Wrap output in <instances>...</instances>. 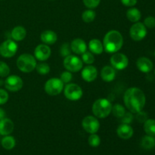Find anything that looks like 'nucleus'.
<instances>
[{"mask_svg":"<svg viewBox=\"0 0 155 155\" xmlns=\"http://www.w3.org/2000/svg\"><path fill=\"white\" fill-rule=\"evenodd\" d=\"M36 70L38 74L41 75H46L50 72V67L48 64L39 63L36 64Z\"/></svg>","mask_w":155,"mask_h":155,"instance_id":"obj_31","label":"nucleus"},{"mask_svg":"<svg viewBox=\"0 0 155 155\" xmlns=\"http://www.w3.org/2000/svg\"><path fill=\"white\" fill-rule=\"evenodd\" d=\"M144 25L146 28L153 29L155 27V18L153 16H148L144 20Z\"/></svg>","mask_w":155,"mask_h":155,"instance_id":"obj_34","label":"nucleus"},{"mask_svg":"<svg viewBox=\"0 0 155 155\" xmlns=\"http://www.w3.org/2000/svg\"><path fill=\"white\" fill-rule=\"evenodd\" d=\"M125 107L120 104H116L112 106L111 113L113 114L114 116L117 118H121L126 113Z\"/></svg>","mask_w":155,"mask_h":155,"instance_id":"obj_28","label":"nucleus"},{"mask_svg":"<svg viewBox=\"0 0 155 155\" xmlns=\"http://www.w3.org/2000/svg\"><path fill=\"white\" fill-rule=\"evenodd\" d=\"M141 146L146 150H151L155 147V139L154 136L146 135L141 140Z\"/></svg>","mask_w":155,"mask_h":155,"instance_id":"obj_24","label":"nucleus"},{"mask_svg":"<svg viewBox=\"0 0 155 155\" xmlns=\"http://www.w3.org/2000/svg\"><path fill=\"white\" fill-rule=\"evenodd\" d=\"M133 133H134L133 129L130 124H122L117 129V136L120 139H124V140H127V139H130V138L133 137Z\"/></svg>","mask_w":155,"mask_h":155,"instance_id":"obj_16","label":"nucleus"},{"mask_svg":"<svg viewBox=\"0 0 155 155\" xmlns=\"http://www.w3.org/2000/svg\"><path fill=\"white\" fill-rule=\"evenodd\" d=\"M136 119L137 120L138 122L139 123H145L148 118V114L146 112L143 111V110H141V111L138 112V113L136 114Z\"/></svg>","mask_w":155,"mask_h":155,"instance_id":"obj_38","label":"nucleus"},{"mask_svg":"<svg viewBox=\"0 0 155 155\" xmlns=\"http://www.w3.org/2000/svg\"><path fill=\"white\" fill-rule=\"evenodd\" d=\"M147 28L143 23L142 22H136L132 25L130 30V35L132 39L136 42H139L144 39L146 36Z\"/></svg>","mask_w":155,"mask_h":155,"instance_id":"obj_8","label":"nucleus"},{"mask_svg":"<svg viewBox=\"0 0 155 155\" xmlns=\"http://www.w3.org/2000/svg\"><path fill=\"white\" fill-rule=\"evenodd\" d=\"M83 4L89 9H94L99 5L101 0H83Z\"/></svg>","mask_w":155,"mask_h":155,"instance_id":"obj_33","label":"nucleus"},{"mask_svg":"<svg viewBox=\"0 0 155 155\" xmlns=\"http://www.w3.org/2000/svg\"><path fill=\"white\" fill-rule=\"evenodd\" d=\"M154 139H155V138H154Z\"/></svg>","mask_w":155,"mask_h":155,"instance_id":"obj_45","label":"nucleus"},{"mask_svg":"<svg viewBox=\"0 0 155 155\" xmlns=\"http://www.w3.org/2000/svg\"><path fill=\"white\" fill-rule=\"evenodd\" d=\"M88 143L92 148H97L101 144V139L96 133H93L89 136L88 139Z\"/></svg>","mask_w":155,"mask_h":155,"instance_id":"obj_29","label":"nucleus"},{"mask_svg":"<svg viewBox=\"0 0 155 155\" xmlns=\"http://www.w3.org/2000/svg\"><path fill=\"white\" fill-rule=\"evenodd\" d=\"M97 76H98L97 68L92 65H87L82 69L81 77L86 82L88 83L93 82L97 78Z\"/></svg>","mask_w":155,"mask_h":155,"instance_id":"obj_14","label":"nucleus"},{"mask_svg":"<svg viewBox=\"0 0 155 155\" xmlns=\"http://www.w3.org/2000/svg\"><path fill=\"white\" fill-rule=\"evenodd\" d=\"M27 36V31L26 29L22 26H17L12 29L11 32V36L14 41L20 42L22 41Z\"/></svg>","mask_w":155,"mask_h":155,"instance_id":"obj_22","label":"nucleus"},{"mask_svg":"<svg viewBox=\"0 0 155 155\" xmlns=\"http://www.w3.org/2000/svg\"><path fill=\"white\" fill-rule=\"evenodd\" d=\"M71 51L77 54H82L86 51L87 49V45L83 39L77 38L74 39L71 43Z\"/></svg>","mask_w":155,"mask_h":155,"instance_id":"obj_18","label":"nucleus"},{"mask_svg":"<svg viewBox=\"0 0 155 155\" xmlns=\"http://www.w3.org/2000/svg\"><path fill=\"white\" fill-rule=\"evenodd\" d=\"M10 74V68L8 65L4 61H0V77H6Z\"/></svg>","mask_w":155,"mask_h":155,"instance_id":"obj_32","label":"nucleus"},{"mask_svg":"<svg viewBox=\"0 0 155 155\" xmlns=\"http://www.w3.org/2000/svg\"><path fill=\"white\" fill-rule=\"evenodd\" d=\"M122 4L127 7H133L136 5L138 0H120Z\"/></svg>","mask_w":155,"mask_h":155,"instance_id":"obj_40","label":"nucleus"},{"mask_svg":"<svg viewBox=\"0 0 155 155\" xmlns=\"http://www.w3.org/2000/svg\"><path fill=\"white\" fill-rule=\"evenodd\" d=\"M136 67L139 71L144 74H148L153 70V62L147 57H141L136 61Z\"/></svg>","mask_w":155,"mask_h":155,"instance_id":"obj_15","label":"nucleus"},{"mask_svg":"<svg viewBox=\"0 0 155 155\" xmlns=\"http://www.w3.org/2000/svg\"><path fill=\"white\" fill-rule=\"evenodd\" d=\"M8 100V94L5 89H0V105L5 104Z\"/></svg>","mask_w":155,"mask_h":155,"instance_id":"obj_39","label":"nucleus"},{"mask_svg":"<svg viewBox=\"0 0 155 155\" xmlns=\"http://www.w3.org/2000/svg\"><path fill=\"white\" fill-rule=\"evenodd\" d=\"M60 52H61V54L64 58L67 57V56L70 55V54H71V45H70L68 43H64L63 45H61V47Z\"/></svg>","mask_w":155,"mask_h":155,"instance_id":"obj_35","label":"nucleus"},{"mask_svg":"<svg viewBox=\"0 0 155 155\" xmlns=\"http://www.w3.org/2000/svg\"><path fill=\"white\" fill-rule=\"evenodd\" d=\"M51 48L45 44H39L34 50V57L37 60L45 61L51 56Z\"/></svg>","mask_w":155,"mask_h":155,"instance_id":"obj_13","label":"nucleus"},{"mask_svg":"<svg viewBox=\"0 0 155 155\" xmlns=\"http://www.w3.org/2000/svg\"><path fill=\"white\" fill-rule=\"evenodd\" d=\"M96 13L93 9H87L82 14V19L85 23H91L95 19Z\"/></svg>","mask_w":155,"mask_h":155,"instance_id":"obj_27","label":"nucleus"},{"mask_svg":"<svg viewBox=\"0 0 155 155\" xmlns=\"http://www.w3.org/2000/svg\"><path fill=\"white\" fill-rule=\"evenodd\" d=\"M154 75H155V70H154Z\"/></svg>","mask_w":155,"mask_h":155,"instance_id":"obj_43","label":"nucleus"},{"mask_svg":"<svg viewBox=\"0 0 155 155\" xmlns=\"http://www.w3.org/2000/svg\"><path fill=\"white\" fill-rule=\"evenodd\" d=\"M81 60L86 64H92L95 62V57H94V54L91 51H86L83 54H82Z\"/></svg>","mask_w":155,"mask_h":155,"instance_id":"obj_30","label":"nucleus"},{"mask_svg":"<svg viewBox=\"0 0 155 155\" xmlns=\"http://www.w3.org/2000/svg\"><path fill=\"white\" fill-rule=\"evenodd\" d=\"M116 77V70L112 66H104L101 71V77L104 81L111 82Z\"/></svg>","mask_w":155,"mask_h":155,"instance_id":"obj_20","label":"nucleus"},{"mask_svg":"<svg viewBox=\"0 0 155 155\" xmlns=\"http://www.w3.org/2000/svg\"><path fill=\"white\" fill-rule=\"evenodd\" d=\"M133 113L132 112H126L125 114L120 118L121 119V122L122 124H130L133 120Z\"/></svg>","mask_w":155,"mask_h":155,"instance_id":"obj_36","label":"nucleus"},{"mask_svg":"<svg viewBox=\"0 0 155 155\" xmlns=\"http://www.w3.org/2000/svg\"><path fill=\"white\" fill-rule=\"evenodd\" d=\"M64 83L59 78H51L47 80L44 86L45 92L51 96L59 95L64 90Z\"/></svg>","mask_w":155,"mask_h":155,"instance_id":"obj_5","label":"nucleus"},{"mask_svg":"<svg viewBox=\"0 0 155 155\" xmlns=\"http://www.w3.org/2000/svg\"><path fill=\"white\" fill-rule=\"evenodd\" d=\"M82 127L86 133L89 134L96 133L99 130L100 123L97 117L94 116H87L83 118Z\"/></svg>","mask_w":155,"mask_h":155,"instance_id":"obj_11","label":"nucleus"},{"mask_svg":"<svg viewBox=\"0 0 155 155\" xmlns=\"http://www.w3.org/2000/svg\"><path fill=\"white\" fill-rule=\"evenodd\" d=\"M112 106L111 103L106 98H99L92 104V113L97 118H106L111 114Z\"/></svg>","mask_w":155,"mask_h":155,"instance_id":"obj_3","label":"nucleus"},{"mask_svg":"<svg viewBox=\"0 0 155 155\" xmlns=\"http://www.w3.org/2000/svg\"><path fill=\"white\" fill-rule=\"evenodd\" d=\"M89 51L95 54H101L104 51V46L101 40L98 39H92L89 42Z\"/></svg>","mask_w":155,"mask_h":155,"instance_id":"obj_21","label":"nucleus"},{"mask_svg":"<svg viewBox=\"0 0 155 155\" xmlns=\"http://www.w3.org/2000/svg\"><path fill=\"white\" fill-rule=\"evenodd\" d=\"M15 125L12 120L9 118H3L0 120V135L1 136H8L13 132Z\"/></svg>","mask_w":155,"mask_h":155,"instance_id":"obj_17","label":"nucleus"},{"mask_svg":"<svg viewBox=\"0 0 155 155\" xmlns=\"http://www.w3.org/2000/svg\"><path fill=\"white\" fill-rule=\"evenodd\" d=\"M102 43L106 52L114 54L117 52L122 48L124 45V38L122 34L117 30H110L104 36Z\"/></svg>","mask_w":155,"mask_h":155,"instance_id":"obj_2","label":"nucleus"},{"mask_svg":"<svg viewBox=\"0 0 155 155\" xmlns=\"http://www.w3.org/2000/svg\"><path fill=\"white\" fill-rule=\"evenodd\" d=\"M63 64L67 71L71 73H76L83 69V62L77 56L74 55V54H70V55L64 58Z\"/></svg>","mask_w":155,"mask_h":155,"instance_id":"obj_6","label":"nucleus"},{"mask_svg":"<svg viewBox=\"0 0 155 155\" xmlns=\"http://www.w3.org/2000/svg\"><path fill=\"white\" fill-rule=\"evenodd\" d=\"M72 77H72V74H71V72H70V71H64V72H63L61 74L60 79L64 83L68 84V83H69L71 81Z\"/></svg>","mask_w":155,"mask_h":155,"instance_id":"obj_37","label":"nucleus"},{"mask_svg":"<svg viewBox=\"0 0 155 155\" xmlns=\"http://www.w3.org/2000/svg\"><path fill=\"white\" fill-rule=\"evenodd\" d=\"M5 110L2 108L0 107V120L5 118Z\"/></svg>","mask_w":155,"mask_h":155,"instance_id":"obj_41","label":"nucleus"},{"mask_svg":"<svg viewBox=\"0 0 155 155\" xmlns=\"http://www.w3.org/2000/svg\"><path fill=\"white\" fill-rule=\"evenodd\" d=\"M36 58L28 53L21 54L17 59V67L23 73H30L36 69Z\"/></svg>","mask_w":155,"mask_h":155,"instance_id":"obj_4","label":"nucleus"},{"mask_svg":"<svg viewBox=\"0 0 155 155\" xmlns=\"http://www.w3.org/2000/svg\"><path fill=\"white\" fill-rule=\"evenodd\" d=\"M2 146L3 147V148L6 150H12L15 147V145H16V141H15V139L13 137V136H5L4 137L2 138L1 141Z\"/></svg>","mask_w":155,"mask_h":155,"instance_id":"obj_25","label":"nucleus"},{"mask_svg":"<svg viewBox=\"0 0 155 155\" xmlns=\"http://www.w3.org/2000/svg\"><path fill=\"white\" fill-rule=\"evenodd\" d=\"M126 107L133 114L143 110L146 103V98L143 91L138 87L129 88L124 95Z\"/></svg>","mask_w":155,"mask_h":155,"instance_id":"obj_1","label":"nucleus"},{"mask_svg":"<svg viewBox=\"0 0 155 155\" xmlns=\"http://www.w3.org/2000/svg\"><path fill=\"white\" fill-rule=\"evenodd\" d=\"M40 39L45 45H53L57 42L58 35L52 30H47L41 33Z\"/></svg>","mask_w":155,"mask_h":155,"instance_id":"obj_19","label":"nucleus"},{"mask_svg":"<svg viewBox=\"0 0 155 155\" xmlns=\"http://www.w3.org/2000/svg\"><path fill=\"white\" fill-rule=\"evenodd\" d=\"M3 83H4V82H3L2 80H0V86H2V85Z\"/></svg>","mask_w":155,"mask_h":155,"instance_id":"obj_42","label":"nucleus"},{"mask_svg":"<svg viewBox=\"0 0 155 155\" xmlns=\"http://www.w3.org/2000/svg\"><path fill=\"white\" fill-rule=\"evenodd\" d=\"M64 96L70 101H78L83 96V89L75 83H68L64 87Z\"/></svg>","mask_w":155,"mask_h":155,"instance_id":"obj_7","label":"nucleus"},{"mask_svg":"<svg viewBox=\"0 0 155 155\" xmlns=\"http://www.w3.org/2000/svg\"><path fill=\"white\" fill-rule=\"evenodd\" d=\"M18 44L12 39H7L0 45V54L4 58H12L18 51Z\"/></svg>","mask_w":155,"mask_h":155,"instance_id":"obj_9","label":"nucleus"},{"mask_svg":"<svg viewBox=\"0 0 155 155\" xmlns=\"http://www.w3.org/2000/svg\"><path fill=\"white\" fill-rule=\"evenodd\" d=\"M144 131L146 135L154 136H155V120L148 119L144 123Z\"/></svg>","mask_w":155,"mask_h":155,"instance_id":"obj_26","label":"nucleus"},{"mask_svg":"<svg viewBox=\"0 0 155 155\" xmlns=\"http://www.w3.org/2000/svg\"><path fill=\"white\" fill-rule=\"evenodd\" d=\"M127 18L130 21L133 23L139 22L142 18L141 12L136 8H130L127 12Z\"/></svg>","mask_w":155,"mask_h":155,"instance_id":"obj_23","label":"nucleus"},{"mask_svg":"<svg viewBox=\"0 0 155 155\" xmlns=\"http://www.w3.org/2000/svg\"><path fill=\"white\" fill-rule=\"evenodd\" d=\"M154 56H155V51H154Z\"/></svg>","mask_w":155,"mask_h":155,"instance_id":"obj_44","label":"nucleus"},{"mask_svg":"<svg viewBox=\"0 0 155 155\" xmlns=\"http://www.w3.org/2000/svg\"><path fill=\"white\" fill-rule=\"evenodd\" d=\"M110 63L115 70L121 71L127 68L129 64V59L126 54L123 53H114L110 57Z\"/></svg>","mask_w":155,"mask_h":155,"instance_id":"obj_10","label":"nucleus"},{"mask_svg":"<svg viewBox=\"0 0 155 155\" xmlns=\"http://www.w3.org/2000/svg\"><path fill=\"white\" fill-rule=\"evenodd\" d=\"M5 87L10 92H18L21 90L23 87V80L19 76L11 75L8 76L4 82Z\"/></svg>","mask_w":155,"mask_h":155,"instance_id":"obj_12","label":"nucleus"}]
</instances>
